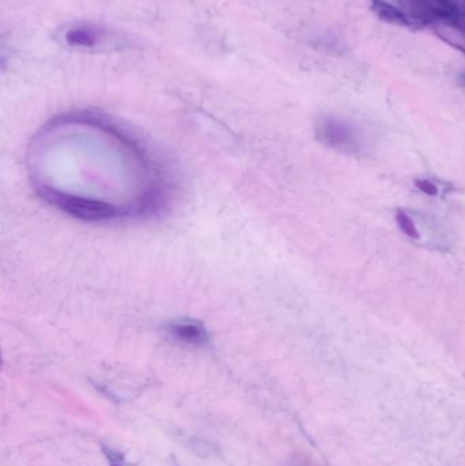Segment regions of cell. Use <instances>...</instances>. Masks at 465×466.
Wrapping results in <instances>:
<instances>
[{
    "label": "cell",
    "mask_w": 465,
    "mask_h": 466,
    "mask_svg": "<svg viewBox=\"0 0 465 466\" xmlns=\"http://www.w3.org/2000/svg\"><path fill=\"white\" fill-rule=\"evenodd\" d=\"M455 29L460 30L463 33L465 37V11L461 14L460 19H459L458 24L455 25Z\"/></svg>",
    "instance_id": "9"
},
{
    "label": "cell",
    "mask_w": 465,
    "mask_h": 466,
    "mask_svg": "<svg viewBox=\"0 0 465 466\" xmlns=\"http://www.w3.org/2000/svg\"><path fill=\"white\" fill-rule=\"evenodd\" d=\"M59 38L66 46L81 49L109 48V46L122 48V44L125 43L122 37L115 35L111 30L100 25L86 24V22L68 25L59 32Z\"/></svg>",
    "instance_id": "3"
},
{
    "label": "cell",
    "mask_w": 465,
    "mask_h": 466,
    "mask_svg": "<svg viewBox=\"0 0 465 466\" xmlns=\"http://www.w3.org/2000/svg\"><path fill=\"white\" fill-rule=\"evenodd\" d=\"M316 134L322 145L339 152L358 153L365 147L359 128L341 117L322 116L317 122Z\"/></svg>",
    "instance_id": "1"
},
{
    "label": "cell",
    "mask_w": 465,
    "mask_h": 466,
    "mask_svg": "<svg viewBox=\"0 0 465 466\" xmlns=\"http://www.w3.org/2000/svg\"><path fill=\"white\" fill-rule=\"evenodd\" d=\"M109 461H111V465L109 466H128L119 454H111V456H109Z\"/></svg>",
    "instance_id": "8"
},
{
    "label": "cell",
    "mask_w": 465,
    "mask_h": 466,
    "mask_svg": "<svg viewBox=\"0 0 465 466\" xmlns=\"http://www.w3.org/2000/svg\"><path fill=\"white\" fill-rule=\"evenodd\" d=\"M370 10L377 18L387 24L412 30L422 29V26L406 10L387 0H371Z\"/></svg>",
    "instance_id": "4"
},
{
    "label": "cell",
    "mask_w": 465,
    "mask_h": 466,
    "mask_svg": "<svg viewBox=\"0 0 465 466\" xmlns=\"http://www.w3.org/2000/svg\"><path fill=\"white\" fill-rule=\"evenodd\" d=\"M415 186H417L418 190L422 191V193L426 194V196H439V186H437L436 183L431 182V180L417 179L415 180Z\"/></svg>",
    "instance_id": "7"
},
{
    "label": "cell",
    "mask_w": 465,
    "mask_h": 466,
    "mask_svg": "<svg viewBox=\"0 0 465 466\" xmlns=\"http://www.w3.org/2000/svg\"><path fill=\"white\" fill-rule=\"evenodd\" d=\"M396 223H398L399 228H400V231L403 232L407 238L420 240V233L417 224L412 220L411 216L407 215L404 210H398V212H396Z\"/></svg>",
    "instance_id": "6"
},
{
    "label": "cell",
    "mask_w": 465,
    "mask_h": 466,
    "mask_svg": "<svg viewBox=\"0 0 465 466\" xmlns=\"http://www.w3.org/2000/svg\"><path fill=\"white\" fill-rule=\"evenodd\" d=\"M168 333L183 344L202 347L207 344L209 336L201 323L196 320H177L169 325Z\"/></svg>",
    "instance_id": "5"
},
{
    "label": "cell",
    "mask_w": 465,
    "mask_h": 466,
    "mask_svg": "<svg viewBox=\"0 0 465 466\" xmlns=\"http://www.w3.org/2000/svg\"><path fill=\"white\" fill-rule=\"evenodd\" d=\"M460 82H461V85H463V86L465 87V73L461 74Z\"/></svg>",
    "instance_id": "10"
},
{
    "label": "cell",
    "mask_w": 465,
    "mask_h": 466,
    "mask_svg": "<svg viewBox=\"0 0 465 466\" xmlns=\"http://www.w3.org/2000/svg\"><path fill=\"white\" fill-rule=\"evenodd\" d=\"M420 26L445 25L455 26L463 10L456 0H399Z\"/></svg>",
    "instance_id": "2"
}]
</instances>
